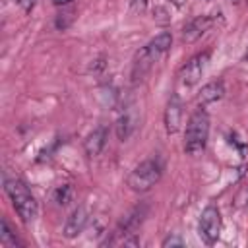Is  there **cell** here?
Here are the masks:
<instances>
[{"label": "cell", "mask_w": 248, "mask_h": 248, "mask_svg": "<svg viewBox=\"0 0 248 248\" xmlns=\"http://www.w3.org/2000/svg\"><path fill=\"white\" fill-rule=\"evenodd\" d=\"M207 138H209V114L203 110V107H200L188 118L184 132V151L188 155L202 153L207 145Z\"/></svg>", "instance_id": "7a4b0ae2"}, {"label": "cell", "mask_w": 248, "mask_h": 248, "mask_svg": "<svg viewBox=\"0 0 248 248\" xmlns=\"http://www.w3.org/2000/svg\"><path fill=\"white\" fill-rule=\"evenodd\" d=\"M172 2H174L176 6H182V2H184V0H172Z\"/></svg>", "instance_id": "7402d4cb"}, {"label": "cell", "mask_w": 248, "mask_h": 248, "mask_svg": "<svg viewBox=\"0 0 248 248\" xmlns=\"http://www.w3.org/2000/svg\"><path fill=\"white\" fill-rule=\"evenodd\" d=\"M107 136H108V130H107L105 126H99V128H95V130L85 138L83 149H85V155H87L89 159L97 157V155L103 151V147H105V143H107Z\"/></svg>", "instance_id": "9c48e42d"}, {"label": "cell", "mask_w": 248, "mask_h": 248, "mask_svg": "<svg viewBox=\"0 0 248 248\" xmlns=\"http://www.w3.org/2000/svg\"><path fill=\"white\" fill-rule=\"evenodd\" d=\"M70 2H72V0H54L56 6H64V4H70Z\"/></svg>", "instance_id": "44dd1931"}, {"label": "cell", "mask_w": 248, "mask_h": 248, "mask_svg": "<svg viewBox=\"0 0 248 248\" xmlns=\"http://www.w3.org/2000/svg\"><path fill=\"white\" fill-rule=\"evenodd\" d=\"M4 190H6L8 198L12 200V205H14L16 213L21 217V221L23 223L35 221V217L39 213V203L33 198V194L29 192V188L25 186V182H21L19 178H6Z\"/></svg>", "instance_id": "6da1fadb"}, {"label": "cell", "mask_w": 248, "mask_h": 248, "mask_svg": "<svg viewBox=\"0 0 248 248\" xmlns=\"http://www.w3.org/2000/svg\"><path fill=\"white\" fill-rule=\"evenodd\" d=\"M155 62H157V60L149 54V50H147L145 46H143L141 50H138V54H136V58H134V64H132V79H134V81H141Z\"/></svg>", "instance_id": "30bf717a"}, {"label": "cell", "mask_w": 248, "mask_h": 248, "mask_svg": "<svg viewBox=\"0 0 248 248\" xmlns=\"http://www.w3.org/2000/svg\"><path fill=\"white\" fill-rule=\"evenodd\" d=\"M209 56H211L209 50H203V52L194 54L182 66V70H180V81L184 85H188V87L194 85V83H198L200 78H202V74H203V70H205V66H207V62H209Z\"/></svg>", "instance_id": "5b68a950"}, {"label": "cell", "mask_w": 248, "mask_h": 248, "mask_svg": "<svg viewBox=\"0 0 248 248\" xmlns=\"http://www.w3.org/2000/svg\"><path fill=\"white\" fill-rule=\"evenodd\" d=\"M170 45H172V35H170L169 31H163V33H159L155 39H151V41L145 45V48L149 50V54H151L155 60H159V58L170 48Z\"/></svg>", "instance_id": "7c38bea8"}, {"label": "cell", "mask_w": 248, "mask_h": 248, "mask_svg": "<svg viewBox=\"0 0 248 248\" xmlns=\"http://www.w3.org/2000/svg\"><path fill=\"white\" fill-rule=\"evenodd\" d=\"M198 232L200 238L211 246L217 242L219 234H221V211L215 205H207L202 215H200V223H198Z\"/></svg>", "instance_id": "277c9868"}, {"label": "cell", "mask_w": 248, "mask_h": 248, "mask_svg": "<svg viewBox=\"0 0 248 248\" xmlns=\"http://www.w3.org/2000/svg\"><path fill=\"white\" fill-rule=\"evenodd\" d=\"M227 2H229V4H232V6H234V4H238V2H240V0H227Z\"/></svg>", "instance_id": "603a6c76"}, {"label": "cell", "mask_w": 248, "mask_h": 248, "mask_svg": "<svg viewBox=\"0 0 248 248\" xmlns=\"http://www.w3.org/2000/svg\"><path fill=\"white\" fill-rule=\"evenodd\" d=\"M163 176V165L157 157L141 161L138 167H134L128 174V186L134 192H147L151 190Z\"/></svg>", "instance_id": "3957f363"}, {"label": "cell", "mask_w": 248, "mask_h": 248, "mask_svg": "<svg viewBox=\"0 0 248 248\" xmlns=\"http://www.w3.org/2000/svg\"><path fill=\"white\" fill-rule=\"evenodd\" d=\"M182 124V103L178 95H172L165 108V130L167 134H176Z\"/></svg>", "instance_id": "52a82bcc"}, {"label": "cell", "mask_w": 248, "mask_h": 248, "mask_svg": "<svg viewBox=\"0 0 248 248\" xmlns=\"http://www.w3.org/2000/svg\"><path fill=\"white\" fill-rule=\"evenodd\" d=\"M114 128H116V136H118L120 141L128 140L130 134H132V130H134V120H132V116H130L128 112L120 114L118 120H116V126H114Z\"/></svg>", "instance_id": "4fadbf2b"}, {"label": "cell", "mask_w": 248, "mask_h": 248, "mask_svg": "<svg viewBox=\"0 0 248 248\" xmlns=\"http://www.w3.org/2000/svg\"><path fill=\"white\" fill-rule=\"evenodd\" d=\"M0 244L4 248H16L19 244V240L12 232V229H10V225H8L6 219H2V223H0Z\"/></svg>", "instance_id": "5bb4252c"}, {"label": "cell", "mask_w": 248, "mask_h": 248, "mask_svg": "<svg viewBox=\"0 0 248 248\" xmlns=\"http://www.w3.org/2000/svg\"><path fill=\"white\" fill-rule=\"evenodd\" d=\"M246 4H248V0H246Z\"/></svg>", "instance_id": "484cf974"}, {"label": "cell", "mask_w": 248, "mask_h": 248, "mask_svg": "<svg viewBox=\"0 0 248 248\" xmlns=\"http://www.w3.org/2000/svg\"><path fill=\"white\" fill-rule=\"evenodd\" d=\"M153 17H155L159 23H167V21L170 19V17H167V12H165L163 8H155V10H153Z\"/></svg>", "instance_id": "e0dca14e"}, {"label": "cell", "mask_w": 248, "mask_h": 248, "mask_svg": "<svg viewBox=\"0 0 248 248\" xmlns=\"http://www.w3.org/2000/svg\"><path fill=\"white\" fill-rule=\"evenodd\" d=\"M87 219H89L87 209H85V207H76V209L68 215V219H66V223H64V236H66V238L78 236V234L85 229Z\"/></svg>", "instance_id": "ba28073f"}, {"label": "cell", "mask_w": 248, "mask_h": 248, "mask_svg": "<svg viewBox=\"0 0 248 248\" xmlns=\"http://www.w3.org/2000/svg\"><path fill=\"white\" fill-rule=\"evenodd\" d=\"M72 198H74V188L70 184H62L54 190V202L58 205H68L72 202Z\"/></svg>", "instance_id": "9a60e30c"}, {"label": "cell", "mask_w": 248, "mask_h": 248, "mask_svg": "<svg viewBox=\"0 0 248 248\" xmlns=\"http://www.w3.org/2000/svg\"><path fill=\"white\" fill-rule=\"evenodd\" d=\"M17 4L21 6V10L25 12V14H29L33 8H35V4H37V0H17Z\"/></svg>", "instance_id": "ac0fdd59"}, {"label": "cell", "mask_w": 248, "mask_h": 248, "mask_svg": "<svg viewBox=\"0 0 248 248\" xmlns=\"http://www.w3.org/2000/svg\"><path fill=\"white\" fill-rule=\"evenodd\" d=\"M215 23L213 16H196L194 19H190L184 29H182V41L184 43H196L211 25Z\"/></svg>", "instance_id": "8992f818"}, {"label": "cell", "mask_w": 248, "mask_h": 248, "mask_svg": "<svg viewBox=\"0 0 248 248\" xmlns=\"http://www.w3.org/2000/svg\"><path fill=\"white\" fill-rule=\"evenodd\" d=\"M244 60H248V48H246V52H244Z\"/></svg>", "instance_id": "cb8c5ba5"}, {"label": "cell", "mask_w": 248, "mask_h": 248, "mask_svg": "<svg viewBox=\"0 0 248 248\" xmlns=\"http://www.w3.org/2000/svg\"><path fill=\"white\" fill-rule=\"evenodd\" d=\"M202 2H209V0H202Z\"/></svg>", "instance_id": "d4e9b609"}, {"label": "cell", "mask_w": 248, "mask_h": 248, "mask_svg": "<svg viewBox=\"0 0 248 248\" xmlns=\"http://www.w3.org/2000/svg\"><path fill=\"white\" fill-rule=\"evenodd\" d=\"M163 246L167 248V246H182V238H178V236H167L165 240H163Z\"/></svg>", "instance_id": "d6986e66"}, {"label": "cell", "mask_w": 248, "mask_h": 248, "mask_svg": "<svg viewBox=\"0 0 248 248\" xmlns=\"http://www.w3.org/2000/svg\"><path fill=\"white\" fill-rule=\"evenodd\" d=\"M130 2H132V8H134L136 12H145L149 0H130Z\"/></svg>", "instance_id": "ffe728a7"}, {"label": "cell", "mask_w": 248, "mask_h": 248, "mask_svg": "<svg viewBox=\"0 0 248 248\" xmlns=\"http://www.w3.org/2000/svg\"><path fill=\"white\" fill-rule=\"evenodd\" d=\"M223 95H225V85H223V81H209V83H205V85L200 89V93H198V105H200V107H205V105H209V103L219 101Z\"/></svg>", "instance_id": "8fae6325"}, {"label": "cell", "mask_w": 248, "mask_h": 248, "mask_svg": "<svg viewBox=\"0 0 248 248\" xmlns=\"http://www.w3.org/2000/svg\"><path fill=\"white\" fill-rule=\"evenodd\" d=\"M248 205V184L246 186H242L238 192H236V196H234V207H246Z\"/></svg>", "instance_id": "2e32d148"}]
</instances>
